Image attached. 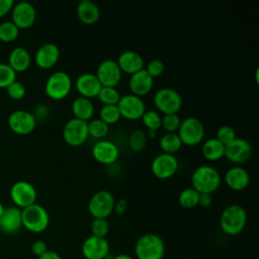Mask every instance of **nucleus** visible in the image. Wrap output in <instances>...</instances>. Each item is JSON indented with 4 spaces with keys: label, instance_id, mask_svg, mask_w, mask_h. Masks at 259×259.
Segmentation results:
<instances>
[{
    "label": "nucleus",
    "instance_id": "1",
    "mask_svg": "<svg viewBox=\"0 0 259 259\" xmlns=\"http://www.w3.org/2000/svg\"><path fill=\"white\" fill-rule=\"evenodd\" d=\"M221 174L212 166H198L191 174L192 187L199 193L214 192L221 185Z\"/></svg>",
    "mask_w": 259,
    "mask_h": 259
},
{
    "label": "nucleus",
    "instance_id": "2",
    "mask_svg": "<svg viewBox=\"0 0 259 259\" xmlns=\"http://www.w3.org/2000/svg\"><path fill=\"white\" fill-rule=\"evenodd\" d=\"M135 255L138 259H163L165 243L157 234H144L136 242Z\"/></svg>",
    "mask_w": 259,
    "mask_h": 259
},
{
    "label": "nucleus",
    "instance_id": "3",
    "mask_svg": "<svg viewBox=\"0 0 259 259\" xmlns=\"http://www.w3.org/2000/svg\"><path fill=\"white\" fill-rule=\"evenodd\" d=\"M247 223V212L240 204H231L221 213L220 226L222 231L230 236L240 234Z\"/></svg>",
    "mask_w": 259,
    "mask_h": 259
},
{
    "label": "nucleus",
    "instance_id": "4",
    "mask_svg": "<svg viewBox=\"0 0 259 259\" xmlns=\"http://www.w3.org/2000/svg\"><path fill=\"white\" fill-rule=\"evenodd\" d=\"M21 219L22 227L31 233H41L47 230L50 224V217L47 209L37 203L22 208Z\"/></svg>",
    "mask_w": 259,
    "mask_h": 259
},
{
    "label": "nucleus",
    "instance_id": "5",
    "mask_svg": "<svg viewBox=\"0 0 259 259\" xmlns=\"http://www.w3.org/2000/svg\"><path fill=\"white\" fill-rule=\"evenodd\" d=\"M72 89V79L67 72L57 71L49 76L45 85L46 94L54 100H62Z\"/></svg>",
    "mask_w": 259,
    "mask_h": 259
},
{
    "label": "nucleus",
    "instance_id": "6",
    "mask_svg": "<svg viewBox=\"0 0 259 259\" xmlns=\"http://www.w3.org/2000/svg\"><path fill=\"white\" fill-rule=\"evenodd\" d=\"M153 100L158 110L164 114L177 113L182 107V97L180 93L170 87L158 89L155 92Z\"/></svg>",
    "mask_w": 259,
    "mask_h": 259
},
{
    "label": "nucleus",
    "instance_id": "7",
    "mask_svg": "<svg viewBox=\"0 0 259 259\" xmlns=\"http://www.w3.org/2000/svg\"><path fill=\"white\" fill-rule=\"evenodd\" d=\"M115 198L108 190H98L88 202V210L94 219H107L113 211Z\"/></svg>",
    "mask_w": 259,
    "mask_h": 259
},
{
    "label": "nucleus",
    "instance_id": "8",
    "mask_svg": "<svg viewBox=\"0 0 259 259\" xmlns=\"http://www.w3.org/2000/svg\"><path fill=\"white\" fill-rule=\"evenodd\" d=\"M177 132L182 144L195 146L199 144L204 137V125L197 117L188 116L181 120Z\"/></svg>",
    "mask_w": 259,
    "mask_h": 259
},
{
    "label": "nucleus",
    "instance_id": "9",
    "mask_svg": "<svg viewBox=\"0 0 259 259\" xmlns=\"http://www.w3.org/2000/svg\"><path fill=\"white\" fill-rule=\"evenodd\" d=\"M88 136V121L72 117L64 124L63 139L70 146H81L85 143Z\"/></svg>",
    "mask_w": 259,
    "mask_h": 259
},
{
    "label": "nucleus",
    "instance_id": "10",
    "mask_svg": "<svg viewBox=\"0 0 259 259\" xmlns=\"http://www.w3.org/2000/svg\"><path fill=\"white\" fill-rule=\"evenodd\" d=\"M116 105L120 112V116L132 120L141 118L144 112L147 110L143 98L133 93L120 96V99Z\"/></svg>",
    "mask_w": 259,
    "mask_h": 259
},
{
    "label": "nucleus",
    "instance_id": "11",
    "mask_svg": "<svg viewBox=\"0 0 259 259\" xmlns=\"http://www.w3.org/2000/svg\"><path fill=\"white\" fill-rule=\"evenodd\" d=\"M10 197L15 206L22 209L35 203L36 190L34 186L27 181H17L11 186Z\"/></svg>",
    "mask_w": 259,
    "mask_h": 259
},
{
    "label": "nucleus",
    "instance_id": "12",
    "mask_svg": "<svg viewBox=\"0 0 259 259\" xmlns=\"http://www.w3.org/2000/svg\"><path fill=\"white\" fill-rule=\"evenodd\" d=\"M179 162L175 155L168 153L158 154L152 161L151 170L153 174L160 179L172 177L178 170Z\"/></svg>",
    "mask_w": 259,
    "mask_h": 259
},
{
    "label": "nucleus",
    "instance_id": "13",
    "mask_svg": "<svg viewBox=\"0 0 259 259\" xmlns=\"http://www.w3.org/2000/svg\"><path fill=\"white\" fill-rule=\"evenodd\" d=\"M95 75L101 86L115 87L121 80L122 72L115 60L105 59L99 63Z\"/></svg>",
    "mask_w": 259,
    "mask_h": 259
},
{
    "label": "nucleus",
    "instance_id": "14",
    "mask_svg": "<svg viewBox=\"0 0 259 259\" xmlns=\"http://www.w3.org/2000/svg\"><path fill=\"white\" fill-rule=\"evenodd\" d=\"M36 125V119L33 113L18 109L11 112L8 116V126L9 128L18 135H28L30 134Z\"/></svg>",
    "mask_w": 259,
    "mask_h": 259
},
{
    "label": "nucleus",
    "instance_id": "15",
    "mask_svg": "<svg viewBox=\"0 0 259 259\" xmlns=\"http://www.w3.org/2000/svg\"><path fill=\"white\" fill-rule=\"evenodd\" d=\"M11 15L12 22L19 29H25L34 23L36 18V11L31 3L21 1L13 5L11 9Z\"/></svg>",
    "mask_w": 259,
    "mask_h": 259
},
{
    "label": "nucleus",
    "instance_id": "16",
    "mask_svg": "<svg viewBox=\"0 0 259 259\" xmlns=\"http://www.w3.org/2000/svg\"><path fill=\"white\" fill-rule=\"evenodd\" d=\"M81 251L86 259H105L109 254V243L106 238L91 235L84 240Z\"/></svg>",
    "mask_w": 259,
    "mask_h": 259
},
{
    "label": "nucleus",
    "instance_id": "17",
    "mask_svg": "<svg viewBox=\"0 0 259 259\" xmlns=\"http://www.w3.org/2000/svg\"><path fill=\"white\" fill-rule=\"evenodd\" d=\"M252 148L249 142L243 138L236 137L231 143L225 146L224 156L235 164H241L249 159Z\"/></svg>",
    "mask_w": 259,
    "mask_h": 259
},
{
    "label": "nucleus",
    "instance_id": "18",
    "mask_svg": "<svg viewBox=\"0 0 259 259\" xmlns=\"http://www.w3.org/2000/svg\"><path fill=\"white\" fill-rule=\"evenodd\" d=\"M92 156L93 158L104 165H111L113 164L118 156L119 150L117 146L109 141V140H98L92 147Z\"/></svg>",
    "mask_w": 259,
    "mask_h": 259
},
{
    "label": "nucleus",
    "instance_id": "19",
    "mask_svg": "<svg viewBox=\"0 0 259 259\" xmlns=\"http://www.w3.org/2000/svg\"><path fill=\"white\" fill-rule=\"evenodd\" d=\"M75 87L81 96L91 99L97 97L102 86L95 73L85 72L77 77L75 80Z\"/></svg>",
    "mask_w": 259,
    "mask_h": 259
},
{
    "label": "nucleus",
    "instance_id": "20",
    "mask_svg": "<svg viewBox=\"0 0 259 259\" xmlns=\"http://www.w3.org/2000/svg\"><path fill=\"white\" fill-rule=\"evenodd\" d=\"M21 227V209L17 206L5 207L0 217V230L5 234L12 235L17 233Z\"/></svg>",
    "mask_w": 259,
    "mask_h": 259
},
{
    "label": "nucleus",
    "instance_id": "21",
    "mask_svg": "<svg viewBox=\"0 0 259 259\" xmlns=\"http://www.w3.org/2000/svg\"><path fill=\"white\" fill-rule=\"evenodd\" d=\"M60 58V50L57 45L47 42L40 46L34 56L36 65L41 69H50L58 62Z\"/></svg>",
    "mask_w": 259,
    "mask_h": 259
},
{
    "label": "nucleus",
    "instance_id": "22",
    "mask_svg": "<svg viewBox=\"0 0 259 259\" xmlns=\"http://www.w3.org/2000/svg\"><path fill=\"white\" fill-rule=\"evenodd\" d=\"M154 85V78H152L145 69H142L131 75L128 86L133 94L143 96L148 94Z\"/></svg>",
    "mask_w": 259,
    "mask_h": 259
},
{
    "label": "nucleus",
    "instance_id": "23",
    "mask_svg": "<svg viewBox=\"0 0 259 259\" xmlns=\"http://www.w3.org/2000/svg\"><path fill=\"white\" fill-rule=\"evenodd\" d=\"M117 65L119 66L121 72L126 74H134L142 69H144V59L143 57L136 51L127 50L122 52L117 60Z\"/></svg>",
    "mask_w": 259,
    "mask_h": 259
},
{
    "label": "nucleus",
    "instance_id": "24",
    "mask_svg": "<svg viewBox=\"0 0 259 259\" xmlns=\"http://www.w3.org/2000/svg\"><path fill=\"white\" fill-rule=\"evenodd\" d=\"M225 182L233 190H243L250 182V175L245 168L234 166L225 173Z\"/></svg>",
    "mask_w": 259,
    "mask_h": 259
},
{
    "label": "nucleus",
    "instance_id": "25",
    "mask_svg": "<svg viewBox=\"0 0 259 259\" xmlns=\"http://www.w3.org/2000/svg\"><path fill=\"white\" fill-rule=\"evenodd\" d=\"M77 16L79 20L85 24L95 23L100 16L98 5L91 0H82L77 5Z\"/></svg>",
    "mask_w": 259,
    "mask_h": 259
},
{
    "label": "nucleus",
    "instance_id": "26",
    "mask_svg": "<svg viewBox=\"0 0 259 259\" xmlns=\"http://www.w3.org/2000/svg\"><path fill=\"white\" fill-rule=\"evenodd\" d=\"M30 55L28 51L22 47L14 48L8 57V65L17 73L23 72L30 66Z\"/></svg>",
    "mask_w": 259,
    "mask_h": 259
},
{
    "label": "nucleus",
    "instance_id": "27",
    "mask_svg": "<svg viewBox=\"0 0 259 259\" xmlns=\"http://www.w3.org/2000/svg\"><path fill=\"white\" fill-rule=\"evenodd\" d=\"M72 111L74 113V117L89 121L90 119H92V116L94 114V105L91 99L80 95L73 100Z\"/></svg>",
    "mask_w": 259,
    "mask_h": 259
},
{
    "label": "nucleus",
    "instance_id": "28",
    "mask_svg": "<svg viewBox=\"0 0 259 259\" xmlns=\"http://www.w3.org/2000/svg\"><path fill=\"white\" fill-rule=\"evenodd\" d=\"M202 155L209 161H217L224 157L225 145L222 144L215 137L207 139L201 147Z\"/></svg>",
    "mask_w": 259,
    "mask_h": 259
},
{
    "label": "nucleus",
    "instance_id": "29",
    "mask_svg": "<svg viewBox=\"0 0 259 259\" xmlns=\"http://www.w3.org/2000/svg\"><path fill=\"white\" fill-rule=\"evenodd\" d=\"M160 148L163 153L173 154L178 152L182 147V142L177 133H166L160 139Z\"/></svg>",
    "mask_w": 259,
    "mask_h": 259
},
{
    "label": "nucleus",
    "instance_id": "30",
    "mask_svg": "<svg viewBox=\"0 0 259 259\" xmlns=\"http://www.w3.org/2000/svg\"><path fill=\"white\" fill-rule=\"evenodd\" d=\"M199 192L196 191L193 187H188L183 189L178 195V202L181 206L185 208H192L198 205Z\"/></svg>",
    "mask_w": 259,
    "mask_h": 259
},
{
    "label": "nucleus",
    "instance_id": "31",
    "mask_svg": "<svg viewBox=\"0 0 259 259\" xmlns=\"http://www.w3.org/2000/svg\"><path fill=\"white\" fill-rule=\"evenodd\" d=\"M97 97L103 105H116L120 99V94L115 87L102 86Z\"/></svg>",
    "mask_w": 259,
    "mask_h": 259
},
{
    "label": "nucleus",
    "instance_id": "32",
    "mask_svg": "<svg viewBox=\"0 0 259 259\" xmlns=\"http://www.w3.org/2000/svg\"><path fill=\"white\" fill-rule=\"evenodd\" d=\"M141 118H142V121H143L144 125L149 131L156 132L162 125V116L156 110H153V109L146 110Z\"/></svg>",
    "mask_w": 259,
    "mask_h": 259
},
{
    "label": "nucleus",
    "instance_id": "33",
    "mask_svg": "<svg viewBox=\"0 0 259 259\" xmlns=\"http://www.w3.org/2000/svg\"><path fill=\"white\" fill-rule=\"evenodd\" d=\"M109 131V125L106 124L103 120L100 118H94L90 119L88 121V133L89 136L101 140L104 138Z\"/></svg>",
    "mask_w": 259,
    "mask_h": 259
},
{
    "label": "nucleus",
    "instance_id": "34",
    "mask_svg": "<svg viewBox=\"0 0 259 259\" xmlns=\"http://www.w3.org/2000/svg\"><path fill=\"white\" fill-rule=\"evenodd\" d=\"M99 118L108 125L118 121L120 112L117 105H103L99 110Z\"/></svg>",
    "mask_w": 259,
    "mask_h": 259
},
{
    "label": "nucleus",
    "instance_id": "35",
    "mask_svg": "<svg viewBox=\"0 0 259 259\" xmlns=\"http://www.w3.org/2000/svg\"><path fill=\"white\" fill-rule=\"evenodd\" d=\"M19 34V28L12 21H5L0 24V40L10 42Z\"/></svg>",
    "mask_w": 259,
    "mask_h": 259
},
{
    "label": "nucleus",
    "instance_id": "36",
    "mask_svg": "<svg viewBox=\"0 0 259 259\" xmlns=\"http://www.w3.org/2000/svg\"><path fill=\"white\" fill-rule=\"evenodd\" d=\"M147 134L143 130H135L128 138V146L133 151L139 152L143 150L147 144Z\"/></svg>",
    "mask_w": 259,
    "mask_h": 259
},
{
    "label": "nucleus",
    "instance_id": "37",
    "mask_svg": "<svg viewBox=\"0 0 259 259\" xmlns=\"http://www.w3.org/2000/svg\"><path fill=\"white\" fill-rule=\"evenodd\" d=\"M16 80V72L8 65L0 63V88H7Z\"/></svg>",
    "mask_w": 259,
    "mask_h": 259
},
{
    "label": "nucleus",
    "instance_id": "38",
    "mask_svg": "<svg viewBox=\"0 0 259 259\" xmlns=\"http://www.w3.org/2000/svg\"><path fill=\"white\" fill-rule=\"evenodd\" d=\"M181 119L177 113L164 114L162 116V125L167 133H176L179 128Z\"/></svg>",
    "mask_w": 259,
    "mask_h": 259
},
{
    "label": "nucleus",
    "instance_id": "39",
    "mask_svg": "<svg viewBox=\"0 0 259 259\" xmlns=\"http://www.w3.org/2000/svg\"><path fill=\"white\" fill-rule=\"evenodd\" d=\"M109 232V224L106 219H94L91 223L92 236L105 238Z\"/></svg>",
    "mask_w": 259,
    "mask_h": 259
},
{
    "label": "nucleus",
    "instance_id": "40",
    "mask_svg": "<svg viewBox=\"0 0 259 259\" xmlns=\"http://www.w3.org/2000/svg\"><path fill=\"white\" fill-rule=\"evenodd\" d=\"M215 138L226 146L236 138V133L232 126L224 124L217 130Z\"/></svg>",
    "mask_w": 259,
    "mask_h": 259
},
{
    "label": "nucleus",
    "instance_id": "41",
    "mask_svg": "<svg viewBox=\"0 0 259 259\" xmlns=\"http://www.w3.org/2000/svg\"><path fill=\"white\" fill-rule=\"evenodd\" d=\"M7 94L8 96L13 100H20L25 95V87L24 85L19 81H14L11 83L7 88Z\"/></svg>",
    "mask_w": 259,
    "mask_h": 259
},
{
    "label": "nucleus",
    "instance_id": "42",
    "mask_svg": "<svg viewBox=\"0 0 259 259\" xmlns=\"http://www.w3.org/2000/svg\"><path fill=\"white\" fill-rule=\"evenodd\" d=\"M164 67H165L164 63L161 60L153 59L147 64V68L145 70L148 72V74L152 78H155V77H159L163 74Z\"/></svg>",
    "mask_w": 259,
    "mask_h": 259
},
{
    "label": "nucleus",
    "instance_id": "43",
    "mask_svg": "<svg viewBox=\"0 0 259 259\" xmlns=\"http://www.w3.org/2000/svg\"><path fill=\"white\" fill-rule=\"evenodd\" d=\"M48 245L45 241L42 240H36L32 243L31 245V252L34 256L36 257H39L41 256L42 254H45L47 251H48Z\"/></svg>",
    "mask_w": 259,
    "mask_h": 259
},
{
    "label": "nucleus",
    "instance_id": "44",
    "mask_svg": "<svg viewBox=\"0 0 259 259\" xmlns=\"http://www.w3.org/2000/svg\"><path fill=\"white\" fill-rule=\"evenodd\" d=\"M127 208V200L125 198H119L117 201L114 202L113 211L117 214H122L125 212Z\"/></svg>",
    "mask_w": 259,
    "mask_h": 259
},
{
    "label": "nucleus",
    "instance_id": "45",
    "mask_svg": "<svg viewBox=\"0 0 259 259\" xmlns=\"http://www.w3.org/2000/svg\"><path fill=\"white\" fill-rule=\"evenodd\" d=\"M13 0H0V17L6 15L13 7Z\"/></svg>",
    "mask_w": 259,
    "mask_h": 259
},
{
    "label": "nucleus",
    "instance_id": "46",
    "mask_svg": "<svg viewBox=\"0 0 259 259\" xmlns=\"http://www.w3.org/2000/svg\"><path fill=\"white\" fill-rule=\"evenodd\" d=\"M211 202H212L211 194H209V193H199L198 205H200L202 207H207L211 204Z\"/></svg>",
    "mask_w": 259,
    "mask_h": 259
},
{
    "label": "nucleus",
    "instance_id": "47",
    "mask_svg": "<svg viewBox=\"0 0 259 259\" xmlns=\"http://www.w3.org/2000/svg\"><path fill=\"white\" fill-rule=\"evenodd\" d=\"M37 259H62V257L57 252L48 250L45 254L37 257Z\"/></svg>",
    "mask_w": 259,
    "mask_h": 259
},
{
    "label": "nucleus",
    "instance_id": "48",
    "mask_svg": "<svg viewBox=\"0 0 259 259\" xmlns=\"http://www.w3.org/2000/svg\"><path fill=\"white\" fill-rule=\"evenodd\" d=\"M112 259H134V258L127 254H117L113 256Z\"/></svg>",
    "mask_w": 259,
    "mask_h": 259
},
{
    "label": "nucleus",
    "instance_id": "49",
    "mask_svg": "<svg viewBox=\"0 0 259 259\" xmlns=\"http://www.w3.org/2000/svg\"><path fill=\"white\" fill-rule=\"evenodd\" d=\"M155 136H156V132H154V131H149L148 134H147V137H148V138H151V139L154 138Z\"/></svg>",
    "mask_w": 259,
    "mask_h": 259
},
{
    "label": "nucleus",
    "instance_id": "50",
    "mask_svg": "<svg viewBox=\"0 0 259 259\" xmlns=\"http://www.w3.org/2000/svg\"><path fill=\"white\" fill-rule=\"evenodd\" d=\"M4 208H5V207H4V205L0 202V217H1V214L3 213V211H4Z\"/></svg>",
    "mask_w": 259,
    "mask_h": 259
}]
</instances>
